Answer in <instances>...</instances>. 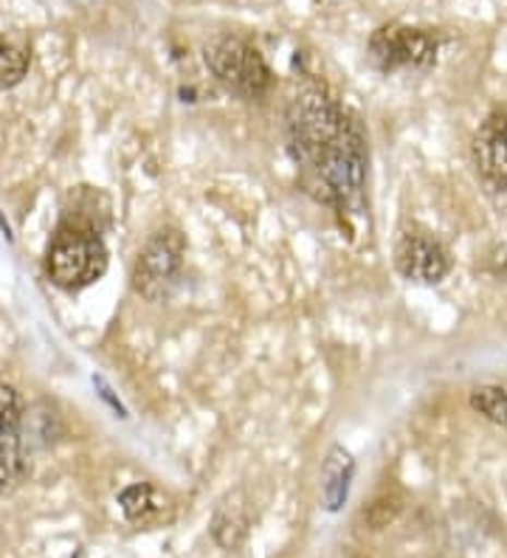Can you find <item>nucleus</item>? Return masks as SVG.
Here are the masks:
<instances>
[{
  "instance_id": "10",
  "label": "nucleus",
  "mask_w": 507,
  "mask_h": 558,
  "mask_svg": "<svg viewBox=\"0 0 507 558\" xmlns=\"http://www.w3.org/2000/svg\"><path fill=\"white\" fill-rule=\"evenodd\" d=\"M352 474H355V463L350 451L345 446H333L322 469V497H325L327 511H338L347 502Z\"/></svg>"
},
{
  "instance_id": "8",
  "label": "nucleus",
  "mask_w": 507,
  "mask_h": 558,
  "mask_svg": "<svg viewBox=\"0 0 507 558\" xmlns=\"http://www.w3.org/2000/svg\"><path fill=\"white\" fill-rule=\"evenodd\" d=\"M471 156L487 184L507 190V110H499L482 122L473 136Z\"/></svg>"
},
{
  "instance_id": "13",
  "label": "nucleus",
  "mask_w": 507,
  "mask_h": 558,
  "mask_svg": "<svg viewBox=\"0 0 507 558\" xmlns=\"http://www.w3.org/2000/svg\"><path fill=\"white\" fill-rule=\"evenodd\" d=\"M471 407L482 417L507 429V387H476L471 392Z\"/></svg>"
},
{
  "instance_id": "2",
  "label": "nucleus",
  "mask_w": 507,
  "mask_h": 558,
  "mask_svg": "<svg viewBox=\"0 0 507 558\" xmlns=\"http://www.w3.org/2000/svg\"><path fill=\"white\" fill-rule=\"evenodd\" d=\"M48 279L60 291L76 293L94 286L108 271V248L94 223L88 220H62L57 234L48 243L46 254Z\"/></svg>"
},
{
  "instance_id": "1",
  "label": "nucleus",
  "mask_w": 507,
  "mask_h": 558,
  "mask_svg": "<svg viewBox=\"0 0 507 558\" xmlns=\"http://www.w3.org/2000/svg\"><path fill=\"white\" fill-rule=\"evenodd\" d=\"M288 142L311 195L338 215L366 204V138L330 90L307 85L288 102Z\"/></svg>"
},
{
  "instance_id": "11",
  "label": "nucleus",
  "mask_w": 507,
  "mask_h": 558,
  "mask_svg": "<svg viewBox=\"0 0 507 558\" xmlns=\"http://www.w3.org/2000/svg\"><path fill=\"white\" fill-rule=\"evenodd\" d=\"M245 531H249V513H245V502L240 494H229L224 502L217 505L215 519H212V533H215L217 545L226 550H234L243 542Z\"/></svg>"
},
{
  "instance_id": "5",
  "label": "nucleus",
  "mask_w": 507,
  "mask_h": 558,
  "mask_svg": "<svg viewBox=\"0 0 507 558\" xmlns=\"http://www.w3.org/2000/svg\"><path fill=\"white\" fill-rule=\"evenodd\" d=\"M183 238L178 229H164L153 234L142 248L133 268V288L147 302H164L176 291L183 271Z\"/></svg>"
},
{
  "instance_id": "3",
  "label": "nucleus",
  "mask_w": 507,
  "mask_h": 558,
  "mask_svg": "<svg viewBox=\"0 0 507 558\" xmlns=\"http://www.w3.org/2000/svg\"><path fill=\"white\" fill-rule=\"evenodd\" d=\"M203 60L212 76L240 99H263L274 85V71L268 69L259 48H254L243 37H215L203 48Z\"/></svg>"
},
{
  "instance_id": "9",
  "label": "nucleus",
  "mask_w": 507,
  "mask_h": 558,
  "mask_svg": "<svg viewBox=\"0 0 507 558\" xmlns=\"http://www.w3.org/2000/svg\"><path fill=\"white\" fill-rule=\"evenodd\" d=\"M119 505H122L124 517L135 524H156L161 519H169V511H172V502H169L167 494L149 483L124 488L119 494Z\"/></svg>"
},
{
  "instance_id": "6",
  "label": "nucleus",
  "mask_w": 507,
  "mask_h": 558,
  "mask_svg": "<svg viewBox=\"0 0 507 558\" xmlns=\"http://www.w3.org/2000/svg\"><path fill=\"white\" fill-rule=\"evenodd\" d=\"M28 474L23 446V398L9 384H0V497L12 494Z\"/></svg>"
},
{
  "instance_id": "4",
  "label": "nucleus",
  "mask_w": 507,
  "mask_h": 558,
  "mask_svg": "<svg viewBox=\"0 0 507 558\" xmlns=\"http://www.w3.org/2000/svg\"><path fill=\"white\" fill-rule=\"evenodd\" d=\"M439 35L428 28L412 26H381L370 37V62L384 74L393 71H428L437 65L439 54Z\"/></svg>"
},
{
  "instance_id": "7",
  "label": "nucleus",
  "mask_w": 507,
  "mask_h": 558,
  "mask_svg": "<svg viewBox=\"0 0 507 558\" xmlns=\"http://www.w3.org/2000/svg\"><path fill=\"white\" fill-rule=\"evenodd\" d=\"M395 268L409 282L437 286L451 271V254L437 238L412 229V232L400 234L398 245H395Z\"/></svg>"
},
{
  "instance_id": "12",
  "label": "nucleus",
  "mask_w": 507,
  "mask_h": 558,
  "mask_svg": "<svg viewBox=\"0 0 507 558\" xmlns=\"http://www.w3.org/2000/svg\"><path fill=\"white\" fill-rule=\"evenodd\" d=\"M28 65H32L28 48L14 43L12 37L0 35V90L21 85L23 76L28 74Z\"/></svg>"
}]
</instances>
